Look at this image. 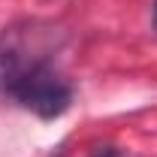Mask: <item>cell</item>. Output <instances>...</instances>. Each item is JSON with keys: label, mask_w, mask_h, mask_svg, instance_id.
Wrapping results in <instances>:
<instances>
[{"label": "cell", "mask_w": 157, "mask_h": 157, "mask_svg": "<svg viewBox=\"0 0 157 157\" xmlns=\"http://www.w3.org/2000/svg\"><path fill=\"white\" fill-rule=\"evenodd\" d=\"M91 157H127L124 151H118V148H97Z\"/></svg>", "instance_id": "cell-2"}, {"label": "cell", "mask_w": 157, "mask_h": 157, "mask_svg": "<svg viewBox=\"0 0 157 157\" xmlns=\"http://www.w3.org/2000/svg\"><path fill=\"white\" fill-rule=\"evenodd\" d=\"M154 24H157V0H154Z\"/></svg>", "instance_id": "cell-3"}, {"label": "cell", "mask_w": 157, "mask_h": 157, "mask_svg": "<svg viewBox=\"0 0 157 157\" xmlns=\"http://www.w3.org/2000/svg\"><path fill=\"white\" fill-rule=\"evenodd\" d=\"M0 88L42 121L60 118L73 103V88L52 70V63L45 58L24 60L18 70H12L0 82Z\"/></svg>", "instance_id": "cell-1"}]
</instances>
